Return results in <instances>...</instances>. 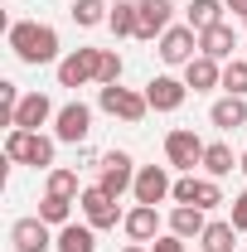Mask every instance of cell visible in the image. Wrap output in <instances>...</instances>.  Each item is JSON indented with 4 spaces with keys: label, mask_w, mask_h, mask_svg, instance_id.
<instances>
[{
    "label": "cell",
    "mask_w": 247,
    "mask_h": 252,
    "mask_svg": "<svg viewBox=\"0 0 247 252\" xmlns=\"http://www.w3.org/2000/svg\"><path fill=\"white\" fill-rule=\"evenodd\" d=\"M54 252H97V228L93 223H63L54 238Z\"/></svg>",
    "instance_id": "cell-19"
},
{
    "label": "cell",
    "mask_w": 247,
    "mask_h": 252,
    "mask_svg": "<svg viewBox=\"0 0 247 252\" xmlns=\"http://www.w3.org/2000/svg\"><path fill=\"white\" fill-rule=\"evenodd\" d=\"M54 151H59V136H44V131H20L10 126L5 136V160L10 165H30V170H54Z\"/></svg>",
    "instance_id": "cell-2"
},
{
    "label": "cell",
    "mask_w": 247,
    "mask_h": 252,
    "mask_svg": "<svg viewBox=\"0 0 247 252\" xmlns=\"http://www.w3.org/2000/svg\"><path fill=\"white\" fill-rule=\"evenodd\" d=\"M122 228H126V238H131V243H155V238H160V209L136 204V209H126Z\"/></svg>",
    "instance_id": "cell-16"
},
{
    "label": "cell",
    "mask_w": 247,
    "mask_h": 252,
    "mask_svg": "<svg viewBox=\"0 0 247 252\" xmlns=\"http://www.w3.org/2000/svg\"><path fill=\"white\" fill-rule=\"evenodd\" d=\"M73 25H83V30H97V25H107V15H112V5L107 0H73Z\"/></svg>",
    "instance_id": "cell-25"
},
{
    "label": "cell",
    "mask_w": 247,
    "mask_h": 252,
    "mask_svg": "<svg viewBox=\"0 0 247 252\" xmlns=\"http://www.w3.org/2000/svg\"><path fill=\"white\" fill-rule=\"evenodd\" d=\"M223 5H228L233 15H243V10H247V0H223Z\"/></svg>",
    "instance_id": "cell-34"
},
{
    "label": "cell",
    "mask_w": 247,
    "mask_h": 252,
    "mask_svg": "<svg viewBox=\"0 0 247 252\" xmlns=\"http://www.w3.org/2000/svg\"><path fill=\"white\" fill-rule=\"evenodd\" d=\"M136 20H141V0H117L107 15V30L117 39H136Z\"/></svg>",
    "instance_id": "cell-24"
},
{
    "label": "cell",
    "mask_w": 247,
    "mask_h": 252,
    "mask_svg": "<svg viewBox=\"0 0 247 252\" xmlns=\"http://www.w3.org/2000/svg\"><path fill=\"white\" fill-rule=\"evenodd\" d=\"M54 136H59L63 146H83V141L93 136V107H88V102H68V107H59Z\"/></svg>",
    "instance_id": "cell-8"
},
{
    "label": "cell",
    "mask_w": 247,
    "mask_h": 252,
    "mask_svg": "<svg viewBox=\"0 0 247 252\" xmlns=\"http://www.w3.org/2000/svg\"><path fill=\"white\" fill-rule=\"evenodd\" d=\"M238 20H243V25H247V10H243V15H238Z\"/></svg>",
    "instance_id": "cell-37"
},
{
    "label": "cell",
    "mask_w": 247,
    "mask_h": 252,
    "mask_svg": "<svg viewBox=\"0 0 247 252\" xmlns=\"http://www.w3.org/2000/svg\"><path fill=\"white\" fill-rule=\"evenodd\" d=\"M54 238H59V233L39 219V214H34V219H20L15 228H10V243H15V252H54Z\"/></svg>",
    "instance_id": "cell-12"
},
{
    "label": "cell",
    "mask_w": 247,
    "mask_h": 252,
    "mask_svg": "<svg viewBox=\"0 0 247 252\" xmlns=\"http://www.w3.org/2000/svg\"><path fill=\"white\" fill-rule=\"evenodd\" d=\"M97 107H102L107 117H122L126 126H141V122H146V112H151L146 93H131V88H122V83L102 88V93H97Z\"/></svg>",
    "instance_id": "cell-3"
},
{
    "label": "cell",
    "mask_w": 247,
    "mask_h": 252,
    "mask_svg": "<svg viewBox=\"0 0 247 252\" xmlns=\"http://www.w3.org/2000/svg\"><path fill=\"white\" fill-rule=\"evenodd\" d=\"M160 63H170V68H185V63L199 59V30H189V25H170V30L160 34Z\"/></svg>",
    "instance_id": "cell-7"
},
{
    "label": "cell",
    "mask_w": 247,
    "mask_h": 252,
    "mask_svg": "<svg viewBox=\"0 0 247 252\" xmlns=\"http://www.w3.org/2000/svg\"><path fill=\"white\" fill-rule=\"evenodd\" d=\"M170 194H175L170 165H141V170H136V185H131V199H136V204H151V209H160Z\"/></svg>",
    "instance_id": "cell-6"
},
{
    "label": "cell",
    "mask_w": 247,
    "mask_h": 252,
    "mask_svg": "<svg viewBox=\"0 0 247 252\" xmlns=\"http://www.w3.org/2000/svg\"><path fill=\"white\" fill-rule=\"evenodd\" d=\"M194 194H199V175H180L170 199H175V204H194Z\"/></svg>",
    "instance_id": "cell-31"
},
{
    "label": "cell",
    "mask_w": 247,
    "mask_h": 252,
    "mask_svg": "<svg viewBox=\"0 0 247 252\" xmlns=\"http://www.w3.org/2000/svg\"><path fill=\"white\" fill-rule=\"evenodd\" d=\"M185 97H189V83H185V78L155 73L151 83H146V102H151V112H180Z\"/></svg>",
    "instance_id": "cell-11"
},
{
    "label": "cell",
    "mask_w": 247,
    "mask_h": 252,
    "mask_svg": "<svg viewBox=\"0 0 247 252\" xmlns=\"http://www.w3.org/2000/svg\"><path fill=\"white\" fill-rule=\"evenodd\" d=\"M233 170H238L233 146H228V141H209V146H204V175H209V180H223V175H233Z\"/></svg>",
    "instance_id": "cell-21"
},
{
    "label": "cell",
    "mask_w": 247,
    "mask_h": 252,
    "mask_svg": "<svg viewBox=\"0 0 247 252\" xmlns=\"http://www.w3.org/2000/svg\"><path fill=\"white\" fill-rule=\"evenodd\" d=\"M112 83H122V54L102 49V59H97V88H112Z\"/></svg>",
    "instance_id": "cell-29"
},
{
    "label": "cell",
    "mask_w": 247,
    "mask_h": 252,
    "mask_svg": "<svg viewBox=\"0 0 247 252\" xmlns=\"http://www.w3.org/2000/svg\"><path fill=\"white\" fill-rule=\"evenodd\" d=\"M151 252H189V248H185V238H175V233H160V238L151 243Z\"/></svg>",
    "instance_id": "cell-32"
},
{
    "label": "cell",
    "mask_w": 247,
    "mask_h": 252,
    "mask_svg": "<svg viewBox=\"0 0 247 252\" xmlns=\"http://www.w3.org/2000/svg\"><path fill=\"white\" fill-rule=\"evenodd\" d=\"M228 219H233V228H238V233H247V189L233 199V214H228Z\"/></svg>",
    "instance_id": "cell-33"
},
{
    "label": "cell",
    "mask_w": 247,
    "mask_h": 252,
    "mask_svg": "<svg viewBox=\"0 0 247 252\" xmlns=\"http://www.w3.org/2000/svg\"><path fill=\"white\" fill-rule=\"evenodd\" d=\"M122 252H151V243H126Z\"/></svg>",
    "instance_id": "cell-35"
},
{
    "label": "cell",
    "mask_w": 247,
    "mask_h": 252,
    "mask_svg": "<svg viewBox=\"0 0 247 252\" xmlns=\"http://www.w3.org/2000/svg\"><path fill=\"white\" fill-rule=\"evenodd\" d=\"M78 214H83V223H93L97 233H102V228H117V223L126 219L122 204H117L102 185H88L83 194H78Z\"/></svg>",
    "instance_id": "cell-5"
},
{
    "label": "cell",
    "mask_w": 247,
    "mask_h": 252,
    "mask_svg": "<svg viewBox=\"0 0 247 252\" xmlns=\"http://www.w3.org/2000/svg\"><path fill=\"white\" fill-rule=\"evenodd\" d=\"M209 122H214L218 131H238V126H247V97L223 93L214 107H209Z\"/></svg>",
    "instance_id": "cell-18"
},
{
    "label": "cell",
    "mask_w": 247,
    "mask_h": 252,
    "mask_svg": "<svg viewBox=\"0 0 247 252\" xmlns=\"http://www.w3.org/2000/svg\"><path fill=\"white\" fill-rule=\"evenodd\" d=\"M204 146H209V141H199L189 126H175V131L165 136V165L180 170V175H194V165H204Z\"/></svg>",
    "instance_id": "cell-4"
},
{
    "label": "cell",
    "mask_w": 247,
    "mask_h": 252,
    "mask_svg": "<svg viewBox=\"0 0 247 252\" xmlns=\"http://www.w3.org/2000/svg\"><path fill=\"white\" fill-rule=\"evenodd\" d=\"M223 10H228L223 0H189V10H185V25L204 34V30H214V25H223Z\"/></svg>",
    "instance_id": "cell-23"
},
{
    "label": "cell",
    "mask_w": 247,
    "mask_h": 252,
    "mask_svg": "<svg viewBox=\"0 0 247 252\" xmlns=\"http://www.w3.org/2000/svg\"><path fill=\"white\" fill-rule=\"evenodd\" d=\"M73 204H78V199H59V194H44V199H39V219L49 223V228H63V223H73Z\"/></svg>",
    "instance_id": "cell-26"
},
{
    "label": "cell",
    "mask_w": 247,
    "mask_h": 252,
    "mask_svg": "<svg viewBox=\"0 0 247 252\" xmlns=\"http://www.w3.org/2000/svg\"><path fill=\"white\" fill-rule=\"evenodd\" d=\"M199 248H204V252H233V248H238V228H233V219H209Z\"/></svg>",
    "instance_id": "cell-22"
},
{
    "label": "cell",
    "mask_w": 247,
    "mask_h": 252,
    "mask_svg": "<svg viewBox=\"0 0 247 252\" xmlns=\"http://www.w3.org/2000/svg\"><path fill=\"white\" fill-rule=\"evenodd\" d=\"M194 204H199L204 214H209V209H218V204H223V189H218V180H209V175H204V180H199V194H194Z\"/></svg>",
    "instance_id": "cell-30"
},
{
    "label": "cell",
    "mask_w": 247,
    "mask_h": 252,
    "mask_svg": "<svg viewBox=\"0 0 247 252\" xmlns=\"http://www.w3.org/2000/svg\"><path fill=\"white\" fill-rule=\"evenodd\" d=\"M185 83L194 88V93H214V88H223V63L199 54L194 63H185Z\"/></svg>",
    "instance_id": "cell-20"
},
{
    "label": "cell",
    "mask_w": 247,
    "mask_h": 252,
    "mask_svg": "<svg viewBox=\"0 0 247 252\" xmlns=\"http://www.w3.org/2000/svg\"><path fill=\"white\" fill-rule=\"evenodd\" d=\"M44 194L78 199V194H83V185H78V170H63V165H54V170H49V189H44Z\"/></svg>",
    "instance_id": "cell-27"
},
{
    "label": "cell",
    "mask_w": 247,
    "mask_h": 252,
    "mask_svg": "<svg viewBox=\"0 0 247 252\" xmlns=\"http://www.w3.org/2000/svg\"><path fill=\"white\" fill-rule=\"evenodd\" d=\"M5 39H10V54H15L20 63H30V68H39V63H59V30H54V25L15 20V25L5 30Z\"/></svg>",
    "instance_id": "cell-1"
},
{
    "label": "cell",
    "mask_w": 247,
    "mask_h": 252,
    "mask_svg": "<svg viewBox=\"0 0 247 252\" xmlns=\"http://www.w3.org/2000/svg\"><path fill=\"white\" fill-rule=\"evenodd\" d=\"M97 170H102V180H97V185L107 189L112 199H122V194H131V185H136V160L126 156V151H107Z\"/></svg>",
    "instance_id": "cell-10"
},
{
    "label": "cell",
    "mask_w": 247,
    "mask_h": 252,
    "mask_svg": "<svg viewBox=\"0 0 247 252\" xmlns=\"http://www.w3.org/2000/svg\"><path fill=\"white\" fill-rule=\"evenodd\" d=\"M175 20V0H141V20H136V39L141 44H155L160 34L170 30Z\"/></svg>",
    "instance_id": "cell-13"
},
{
    "label": "cell",
    "mask_w": 247,
    "mask_h": 252,
    "mask_svg": "<svg viewBox=\"0 0 247 252\" xmlns=\"http://www.w3.org/2000/svg\"><path fill=\"white\" fill-rule=\"evenodd\" d=\"M199 54L214 59V63L238 59V34H233V25H214V30H204V34H199Z\"/></svg>",
    "instance_id": "cell-15"
},
{
    "label": "cell",
    "mask_w": 247,
    "mask_h": 252,
    "mask_svg": "<svg viewBox=\"0 0 247 252\" xmlns=\"http://www.w3.org/2000/svg\"><path fill=\"white\" fill-rule=\"evenodd\" d=\"M97 59H102V49L63 54L59 59V88H88V83H97Z\"/></svg>",
    "instance_id": "cell-9"
},
{
    "label": "cell",
    "mask_w": 247,
    "mask_h": 252,
    "mask_svg": "<svg viewBox=\"0 0 247 252\" xmlns=\"http://www.w3.org/2000/svg\"><path fill=\"white\" fill-rule=\"evenodd\" d=\"M170 233H175V238H204V228H209V214H204V209H199V204H175V209H170Z\"/></svg>",
    "instance_id": "cell-17"
},
{
    "label": "cell",
    "mask_w": 247,
    "mask_h": 252,
    "mask_svg": "<svg viewBox=\"0 0 247 252\" xmlns=\"http://www.w3.org/2000/svg\"><path fill=\"white\" fill-rule=\"evenodd\" d=\"M238 170H243V175H247V151H243V156H238Z\"/></svg>",
    "instance_id": "cell-36"
},
{
    "label": "cell",
    "mask_w": 247,
    "mask_h": 252,
    "mask_svg": "<svg viewBox=\"0 0 247 252\" xmlns=\"http://www.w3.org/2000/svg\"><path fill=\"white\" fill-rule=\"evenodd\" d=\"M223 93L247 97V59H228L223 63Z\"/></svg>",
    "instance_id": "cell-28"
},
{
    "label": "cell",
    "mask_w": 247,
    "mask_h": 252,
    "mask_svg": "<svg viewBox=\"0 0 247 252\" xmlns=\"http://www.w3.org/2000/svg\"><path fill=\"white\" fill-rule=\"evenodd\" d=\"M54 117H59V112H54V102H49L44 93H25V97H20V107H15V117H10V126H20V131H39V126L54 122Z\"/></svg>",
    "instance_id": "cell-14"
}]
</instances>
